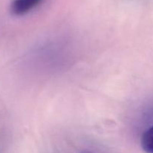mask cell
Wrapping results in <instances>:
<instances>
[{"label": "cell", "mask_w": 153, "mask_h": 153, "mask_svg": "<svg viewBox=\"0 0 153 153\" xmlns=\"http://www.w3.org/2000/svg\"><path fill=\"white\" fill-rule=\"evenodd\" d=\"M141 145L143 150L146 153H153V126L143 134Z\"/></svg>", "instance_id": "obj_2"}, {"label": "cell", "mask_w": 153, "mask_h": 153, "mask_svg": "<svg viewBox=\"0 0 153 153\" xmlns=\"http://www.w3.org/2000/svg\"><path fill=\"white\" fill-rule=\"evenodd\" d=\"M44 0H13L10 10L13 14L22 16L31 11L40 5Z\"/></svg>", "instance_id": "obj_1"}]
</instances>
